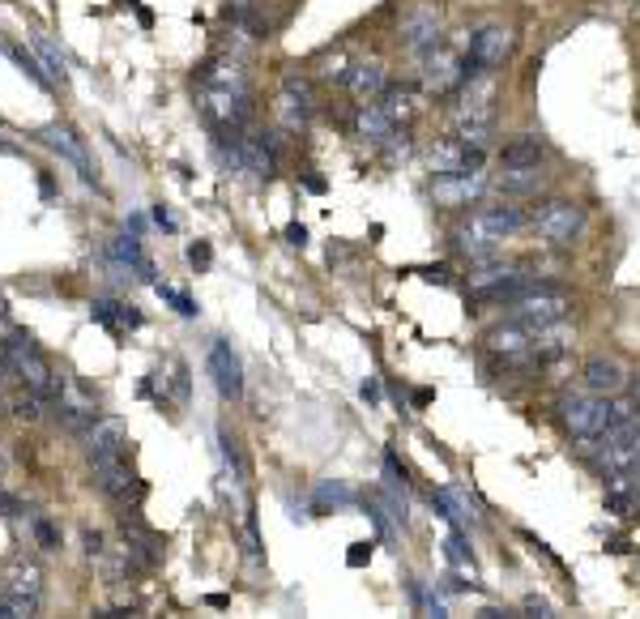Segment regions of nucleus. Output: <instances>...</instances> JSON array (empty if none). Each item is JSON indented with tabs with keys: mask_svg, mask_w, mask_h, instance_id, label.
<instances>
[{
	"mask_svg": "<svg viewBox=\"0 0 640 619\" xmlns=\"http://www.w3.org/2000/svg\"><path fill=\"white\" fill-rule=\"evenodd\" d=\"M205 602H210V607H218V611H222V607H231V598H227V594H210Z\"/></svg>",
	"mask_w": 640,
	"mask_h": 619,
	"instance_id": "obj_52",
	"label": "nucleus"
},
{
	"mask_svg": "<svg viewBox=\"0 0 640 619\" xmlns=\"http://www.w3.org/2000/svg\"><path fill=\"white\" fill-rule=\"evenodd\" d=\"M483 154H487V150H474V146H466V141L453 133V137H444V141H436V146H431V171H436V176H448V171L483 167Z\"/></svg>",
	"mask_w": 640,
	"mask_h": 619,
	"instance_id": "obj_15",
	"label": "nucleus"
},
{
	"mask_svg": "<svg viewBox=\"0 0 640 619\" xmlns=\"http://www.w3.org/2000/svg\"><path fill=\"white\" fill-rule=\"evenodd\" d=\"M235 5H252V0H235Z\"/></svg>",
	"mask_w": 640,
	"mask_h": 619,
	"instance_id": "obj_56",
	"label": "nucleus"
},
{
	"mask_svg": "<svg viewBox=\"0 0 640 619\" xmlns=\"http://www.w3.org/2000/svg\"><path fill=\"white\" fill-rule=\"evenodd\" d=\"M128 444V427L120 419H94V427L86 432V449L90 457H107V453H124Z\"/></svg>",
	"mask_w": 640,
	"mask_h": 619,
	"instance_id": "obj_19",
	"label": "nucleus"
},
{
	"mask_svg": "<svg viewBox=\"0 0 640 619\" xmlns=\"http://www.w3.org/2000/svg\"><path fill=\"white\" fill-rule=\"evenodd\" d=\"M410 274H423L427 282H440V287H448V274H453V269H448V265H423V269H410Z\"/></svg>",
	"mask_w": 640,
	"mask_h": 619,
	"instance_id": "obj_43",
	"label": "nucleus"
},
{
	"mask_svg": "<svg viewBox=\"0 0 640 619\" xmlns=\"http://www.w3.org/2000/svg\"><path fill=\"white\" fill-rule=\"evenodd\" d=\"M13 376H18V372H13V363H9V355L0 351V402H5V389H9V380H13Z\"/></svg>",
	"mask_w": 640,
	"mask_h": 619,
	"instance_id": "obj_44",
	"label": "nucleus"
},
{
	"mask_svg": "<svg viewBox=\"0 0 640 619\" xmlns=\"http://www.w3.org/2000/svg\"><path fill=\"white\" fill-rule=\"evenodd\" d=\"M303 188H308V193H325V180H320V176H303Z\"/></svg>",
	"mask_w": 640,
	"mask_h": 619,
	"instance_id": "obj_50",
	"label": "nucleus"
},
{
	"mask_svg": "<svg viewBox=\"0 0 640 619\" xmlns=\"http://www.w3.org/2000/svg\"><path fill=\"white\" fill-rule=\"evenodd\" d=\"M111 252H116V257L124 261V265H141V261H146V252H141V244H137V235H133V240H128V235H120V240L116 244H111Z\"/></svg>",
	"mask_w": 640,
	"mask_h": 619,
	"instance_id": "obj_37",
	"label": "nucleus"
},
{
	"mask_svg": "<svg viewBox=\"0 0 640 619\" xmlns=\"http://www.w3.org/2000/svg\"><path fill=\"white\" fill-rule=\"evenodd\" d=\"M508 52H512V30L508 26L491 22L483 30H474V35H470V52L461 56V77L474 82V77H483V73H495L508 60ZM466 82H461V86H466Z\"/></svg>",
	"mask_w": 640,
	"mask_h": 619,
	"instance_id": "obj_3",
	"label": "nucleus"
},
{
	"mask_svg": "<svg viewBox=\"0 0 640 619\" xmlns=\"http://www.w3.org/2000/svg\"><path fill=\"white\" fill-rule=\"evenodd\" d=\"M384 86H389V82H384V65H376V60L355 65V69L346 73V90H350V99H355V103H376Z\"/></svg>",
	"mask_w": 640,
	"mask_h": 619,
	"instance_id": "obj_18",
	"label": "nucleus"
},
{
	"mask_svg": "<svg viewBox=\"0 0 640 619\" xmlns=\"http://www.w3.org/2000/svg\"><path fill=\"white\" fill-rule=\"evenodd\" d=\"M94 321L107 329H137L141 312L133 304H120V299H94Z\"/></svg>",
	"mask_w": 640,
	"mask_h": 619,
	"instance_id": "obj_27",
	"label": "nucleus"
},
{
	"mask_svg": "<svg viewBox=\"0 0 640 619\" xmlns=\"http://www.w3.org/2000/svg\"><path fill=\"white\" fill-rule=\"evenodd\" d=\"M534 231H538L547 244L564 248V244H572L576 235L585 231V210H581L576 201H547V205H542V210L534 214Z\"/></svg>",
	"mask_w": 640,
	"mask_h": 619,
	"instance_id": "obj_6",
	"label": "nucleus"
},
{
	"mask_svg": "<svg viewBox=\"0 0 640 619\" xmlns=\"http://www.w3.org/2000/svg\"><path fill=\"white\" fill-rule=\"evenodd\" d=\"M355 496H350L346 487H338V483H325V487H316V504H350Z\"/></svg>",
	"mask_w": 640,
	"mask_h": 619,
	"instance_id": "obj_40",
	"label": "nucleus"
},
{
	"mask_svg": "<svg viewBox=\"0 0 640 619\" xmlns=\"http://www.w3.org/2000/svg\"><path fill=\"white\" fill-rule=\"evenodd\" d=\"M35 56L43 60V69L52 73V82H60V86L69 82V69H64V52H60V47L47 39V35H35Z\"/></svg>",
	"mask_w": 640,
	"mask_h": 619,
	"instance_id": "obj_31",
	"label": "nucleus"
},
{
	"mask_svg": "<svg viewBox=\"0 0 640 619\" xmlns=\"http://www.w3.org/2000/svg\"><path fill=\"white\" fill-rule=\"evenodd\" d=\"M210 257H214V252H210V244H205V240L188 244V261H192V269H205V265H210Z\"/></svg>",
	"mask_w": 640,
	"mask_h": 619,
	"instance_id": "obj_42",
	"label": "nucleus"
},
{
	"mask_svg": "<svg viewBox=\"0 0 640 619\" xmlns=\"http://www.w3.org/2000/svg\"><path fill=\"white\" fill-rule=\"evenodd\" d=\"M367 560H372V543H359L355 551H350V555H346V564H350V568H363Z\"/></svg>",
	"mask_w": 640,
	"mask_h": 619,
	"instance_id": "obj_45",
	"label": "nucleus"
},
{
	"mask_svg": "<svg viewBox=\"0 0 640 619\" xmlns=\"http://www.w3.org/2000/svg\"><path fill=\"white\" fill-rule=\"evenodd\" d=\"M542 158H547V146L538 141V133H521L517 141H508L500 150L504 167H542Z\"/></svg>",
	"mask_w": 640,
	"mask_h": 619,
	"instance_id": "obj_24",
	"label": "nucleus"
},
{
	"mask_svg": "<svg viewBox=\"0 0 640 619\" xmlns=\"http://www.w3.org/2000/svg\"><path fill=\"white\" fill-rule=\"evenodd\" d=\"M175 398H180V402L188 398V372L184 368H175Z\"/></svg>",
	"mask_w": 640,
	"mask_h": 619,
	"instance_id": "obj_49",
	"label": "nucleus"
},
{
	"mask_svg": "<svg viewBox=\"0 0 640 619\" xmlns=\"http://www.w3.org/2000/svg\"><path fill=\"white\" fill-rule=\"evenodd\" d=\"M0 52L18 60V65H22V73H26V77H30V82H35V86H43V90H52V77H47V73L39 69V60L30 56V52H22V47H9V43H0Z\"/></svg>",
	"mask_w": 640,
	"mask_h": 619,
	"instance_id": "obj_33",
	"label": "nucleus"
},
{
	"mask_svg": "<svg viewBox=\"0 0 640 619\" xmlns=\"http://www.w3.org/2000/svg\"><path fill=\"white\" fill-rule=\"evenodd\" d=\"M154 218H158V227H163V231H171V227H175V222L167 218V210H163V205H158V210H154Z\"/></svg>",
	"mask_w": 640,
	"mask_h": 619,
	"instance_id": "obj_51",
	"label": "nucleus"
},
{
	"mask_svg": "<svg viewBox=\"0 0 640 619\" xmlns=\"http://www.w3.org/2000/svg\"><path fill=\"white\" fill-rule=\"evenodd\" d=\"M427 60V69H423V86L431 90V94H457L461 90V60L457 56H448L444 47H436V52H427L423 56Z\"/></svg>",
	"mask_w": 640,
	"mask_h": 619,
	"instance_id": "obj_16",
	"label": "nucleus"
},
{
	"mask_svg": "<svg viewBox=\"0 0 640 619\" xmlns=\"http://www.w3.org/2000/svg\"><path fill=\"white\" fill-rule=\"evenodd\" d=\"M286 244L303 248V244H308V227H303V222H291V227H286Z\"/></svg>",
	"mask_w": 640,
	"mask_h": 619,
	"instance_id": "obj_46",
	"label": "nucleus"
},
{
	"mask_svg": "<svg viewBox=\"0 0 640 619\" xmlns=\"http://www.w3.org/2000/svg\"><path fill=\"white\" fill-rule=\"evenodd\" d=\"M512 321H521L525 329H547V325H559L572 308V299L555 287H530L521 299H512Z\"/></svg>",
	"mask_w": 640,
	"mask_h": 619,
	"instance_id": "obj_5",
	"label": "nucleus"
},
{
	"mask_svg": "<svg viewBox=\"0 0 640 619\" xmlns=\"http://www.w3.org/2000/svg\"><path fill=\"white\" fill-rule=\"evenodd\" d=\"M278 116H282V124L291 133H303V129H308V120H312V103L295 99V94H282V99H278Z\"/></svg>",
	"mask_w": 640,
	"mask_h": 619,
	"instance_id": "obj_30",
	"label": "nucleus"
},
{
	"mask_svg": "<svg viewBox=\"0 0 640 619\" xmlns=\"http://www.w3.org/2000/svg\"><path fill=\"white\" fill-rule=\"evenodd\" d=\"M39 141H43V146H52L60 158H69V163H73L77 171H82V180H86V184H99V176H94V163H90L86 146H82V141H77L69 129H60V124H47V129L39 133Z\"/></svg>",
	"mask_w": 640,
	"mask_h": 619,
	"instance_id": "obj_17",
	"label": "nucleus"
},
{
	"mask_svg": "<svg viewBox=\"0 0 640 619\" xmlns=\"http://www.w3.org/2000/svg\"><path fill=\"white\" fill-rule=\"evenodd\" d=\"M530 351H534L538 359H559V355L568 351V333H564V329H555V325L538 329V338H534Z\"/></svg>",
	"mask_w": 640,
	"mask_h": 619,
	"instance_id": "obj_32",
	"label": "nucleus"
},
{
	"mask_svg": "<svg viewBox=\"0 0 640 619\" xmlns=\"http://www.w3.org/2000/svg\"><path fill=\"white\" fill-rule=\"evenodd\" d=\"M547 184V171L542 167H504V176H495V188L504 197H530Z\"/></svg>",
	"mask_w": 640,
	"mask_h": 619,
	"instance_id": "obj_21",
	"label": "nucleus"
},
{
	"mask_svg": "<svg viewBox=\"0 0 640 619\" xmlns=\"http://www.w3.org/2000/svg\"><path fill=\"white\" fill-rule=\"evenodd\" d=\"M581 376H585V389L602 393V398L606 393H623V385H628V376H623V368L615 359H589Z\"/></svg>",
	"mask_w": 640,
	"mask_h": 619,
	"instance_id": "obj_20",
	"label": "nucleus"
},
{
	"mask_svg": "<svg viewBox=\"0 0 640 619\" xmlns=\"http://www.w3.org/2000/svg\"><path fill=\"white\" fill-rule=\"evenodd\" d=\"M640 462V419H632L628 427H619L615 436L602 440V457H598V470L611 479V474H623Z\"/></svg>",
	"mask_w": 640,
	"mask_h": 619,
	"instance_id": "obj_12",
	"label": "nucleus"
},
{
	"mask_svg": "<svg viewBox=\"0 0 640 619\" xmlns=\"http://www.w3.org/2000/svg\"><path fill=\"white\" fill-rule=\"evenodd\" d=\"M525 210L521 205H483V210H478L466 227H457V248L466 252L470 261H491L495 252L504 248V240H512V235H517L521 227H525Z\"/></svg>",
	"mask_w": 640,
	"mask_h": 619,
	"instance_id": "obj_1",
	"label": "nucleus"
},
{
	"mask_svg": "<svg viewBox=\"0 0 640 619\" xmlns=\"http://www.w3.org/2000/svg\"><path fill=\"white\" fill-rule=\"evenodd\" d=\"M90 470H94V483H99L111 500H120V504H137L141 496H146V487H141V479L124 466V453L90 457Z\"/></svg>",
	"mask_w": 640,
	"mask_h": 619,
	"instance_id": "obj_8",
	"label": "nucleus"
},
{
	"mask_svg": "<svg viewBox=\"0 0 640 619\" xmlns=\"http://www.w3.org/2000/svg\"><path fill=\"white\" fill-rule=\"evenodd\" d=\"M380 107L389 111V120L393 124H402V120H410L414 111H419V86H384L380 90Z\"/></svg>",
	"mask_w": 640,
	"mask_h": 619,
	"instance_id": "obj_26",
	"label": "nucleus"
},
{
	"mask_svg": "<svg viewBox=\"0 0 640 619\" xmlns=\"http://www.w3.org/2000/svg\"><path fill=\"white\" fill-rule=\"evenodd\" d=\"M632 398H636V402H640V376H636V380H632Z\"/></svg>",
	"mask_w": 640,
	"mask_h": 619,
	"instance_id": "obj_55",
	"label": "nucleus"
},
{
	"mask_svg": "<svg viewBox=\"0 0 640 619\" xmlns=\"http://www.w3.org/2000/svg\"><path fill=\"white\" fill-rule=\"evenodd\" d=\"M461 103H457V124H491L495 116V73H483L474 77V82H466L457 90Z\"/></svg>",
	"mask_w": 640,
	"mask_h": 619,
	"instance_id": "obj_13",
	"label": "nucleus"
},
{
	"mask_svg": "<svg viewBox=\"0 0 640 619\" xmlns=\"http://www.w3.org/2000/svg\"><path fill=\"white\" fill-rule=\"evenodd\" d=\"M82 543H86L90 555H103V534L99 530H82Z\"/></svg>",
	"mask_w": 640,
	"mask_h": 619,
	"instance_id": "obj_47",
	"label": "nucleus"
},
{
	"mask_svg": "<svg viewBox=\"0 0 640 619\" xmlns=\"http://www.w3.org/2000/svg\"><path fill=\"white\" fill-rule=\"evenodd\" d=\"M397 124L389 120V111H384L380 103H359V116H355V133L363 141H389Z\"/></svg>",
	"mask_w": 640,
	"mask_h": 619,
	"instance_id": "obj_25",
	"label": "nucleus"
},
{
	"mask_svg": "<svg viewBox=\"0 0 640 619\" xmlns=\"http://www.w3.org/2000/svg\"><path fill=\"white\" fill-rule=\"evenodd\" d=\"M47 406H52V402H47L43 393H35V389H26L22 398L13 402V415H18V419H26V423H35V419H43V410H47Z\"/></svg>",
	"mask_w": 640,
	"mask_h": 619,
	"instance_id": "obj_34",
	"label": "nucleus"
},
{
	"mask_svg": "<svg viewBox=\"0 0 640 619\" xmlns=\"http://www.w3.org/2000/svg\"><path fill=\"white\" fill-rule=\"evenodd\" d=\"M530 338H534V329H525L521 321H508V325H500V329L487 333V346H491L495 355H508V359H512V355H525V351H530V346H534Z\"/></svg>",
	"mask_w": 640,
	"mask_h": 619,
	"instance_id": "obj_23",
	"label": "nucleus"
},
{
	"mask_svg": "<svg viewBox=\"0 0 640 619\" xmlns=\"http://www.w3.org/2000/svg\"><path fill=\"white\" fill-rule=\"evenodd\" d=\"M30 526H35V538H39L43 551H60V530L52 526V521H47V517H35Z\"/></svg>",
	"mask_w": 640,
	"mask_h": 619,
	"instance_id": "obj_39",
	"label": "nucleus"
},
{
	"mask_svg": "<svg viewBox=\"0 0 640 619\" xmlns=\"http://www.w3.org/2000/svg\"><path fill=\"white\" fill-rule=\"evenodd\" d=\"M201 86H218V90H239L248 94V69L239 60H210L201 69Z\"/></svg>",
	"mask_w": 640,
	"mask_h": 619,
	"instance_id": "obj_22",
	"label": "nucleus"
},
{
	"mask_svg": "<svg viewBox=\"0 0 640 619\" xmlns=\"http://www.w3.org/2000/svg\"><path fill=\"white\" fill-rule=\"evenodd\" d=\"M431 398H436V393H431V389H419V393H414V406H427Z\"/></svg>",
	"mask_w": 640,
	"mask_h": 619,
	"instance_id": "obj_53",
	"label": "nucleus"
},
{
	"mask_svg": "<svg viewBox=\"0 0 640 619\" xmlns=\"http://www.w3.org/2000/svg\"><path fill=\"white\" fill-rule=\"evenodd\" d=\"M487 188V171L483 167H466V171H448V176L431 180V201L440 210H461V205H474Z\"/></svg>",
	"mask_w": 640,
	"mask_h": 619,
	"instance_id": "obj_7",
	"label": "nucleus"
},
{
	"mask_svg": "<svg viewBox=\"0 0 640 619\" xmlns=\"http://www.w3.org/2000/svg\"><path fill=\"white\" fill-rule=\"evenodd\" d=\"M201 116L210 120L214 129H239V124L252 116V103H248V94H239V90L205 86V94H201Z\"/></svg>",
	"mask_w": 640,
	"mask_h": 619,
	"instance_id": "obj_10",
	"label": "nucleus"
},
{
	"mask_svg": "<svg viewBox=\"0 0 640 619\" xmlns=\"http://www.w3.org/2000/svg\"><path fill=\"white\" fill-rule=\"evenodd\" d=\"M218 444H222V457H227L231 483H244V479H248V466H244V457H239V449H235V440H231L227 432H218Z\"/></svg>",
	"mask_w": 640,
	"mask_h": 619,
	"instance_id": "obj_35",
	"label": "nucleus"
},
{
	"mask_svg": "<svg viewBox=\"0 0 640 619\" xmlns=\"http://www.w3.org/2000/svg\"><path fill=\"white\" fill-rule=\"evenodd\" d=\"M440 35H444V18H440V5H431V0H419V5L402 18V43L410 47L414 56L436 52Z\"/></svg>",
	"mask_w": 640,
	"mask_h": 619,
	"instance_id": "obj_9",
	"label": "nucleus"
},
{
	"mask_svg": "<svg viewBox=\"0 0 640 619\" xmlns=\"http://www.w3.org/2000/svg\"><path fill=\"white\" fill-rule=\"evenodd\" d=\"M56 419H60V427L64 432H73V436H86L90 427H94V406H77V402H60L56 406Z\"/></svg>",
	"mask_w": 640,
	"mask_h": 619,
	"instance_id": "obj_29",
	"label": "nucleus"
},
{
	"mask_svg": "<svg viewBox=\"0 0 640 619\" xmlns=\"http://www.w3.org/2000/svg\"><path fill=\"white\" fill-rule=\"evenodd\" d=\"M286 94H295V99H303V103H312L316 94H312V82L303 73H286Z\"/></svg>",
	"mask_w": 640,
	"mask_h": 619,
	"instance_id": "obj_41",
	"label": "nucleus"
},
{
	"mask_svg": "<svg viewBox=\"0 0 640 619\" xmlns=\"http://www.w3.org/2000/svg\"><path fill=\"white\" fill-rule=\"evenodd\" d=\"M154 287H158V295H163L167 304H171L175 312H180V316H197V304H192V299H188L184 291H175V287H163V282H154Z\"/></svg>",
	"mask_w": 640,
	"mask_h": 619,
	"instance_id": "obj_38",
	"label": "nucleus"
},
{
	"mask_svg": "<svg viewBox=\"0 0 640 619\" xmlns=\"http://www.w3.org/2000/svg\"><path fill=\"white\" fill-rule=\"evenodd\" d=\"M534 282L512 265H495V261H478V269L470 274V295L483 299V304H512L530 291Z\"/></svg>",
	"mask_w": 640,
	"mask_h": 619,
	"instance_id": "obj_4",
	"label": "nucleus"
},
{
	"mask_svg": "<svg viewBox=\"0 0 640 619\" xmlns=\"http://www.w3.org/2000/svg\"><path fill=\"white\" fill-rule=\"evenodd\" d=\"M359 393H363V402H380V380H376V376H367Z\"/></svg>",
	"mask_w": 640,
	"mask_h": 619,
	"instance_id": "obj_48",
	"label": "nucleus"
},
{
	"mask_svg": "<svg viewBox=\"0 0 640 619\" xmlns=\"http://www.w3.org/2000/svg\"><path fill=\"white\" fill-rule=\"evenodd\" d=\"M5 590H13V594H30V598H39L43 594V573H39V564H26V560H13L9 568H5Z\"/></svg>",
	"mask_w": 640,
	"mask_h": 619,
	"instance_id": "obj_28",
	"label": "nucleus"
},
{
	"mask_svg": "<svg viewBox=\"0 0 640 619\" xmlns=\"http://www.w3.org/2000/svg\"><path fill=\"white\" fill-rule=\"evenodd\" d=\"M210 376H214V389L222 393L227 402H239L244 398V368L231 351V342H210Z\"/></svg>",
	"mask_w": 640,
	"mask_h": 619,
	"instance_id": "obj_14",
	"label": "nucleus"
},
{
	"mask_svg": "<svg viewBox=\"0 0 640 619\" xmlns=\"http://www.w3.org/2000/svg\"><path fill=\"white\" fill-rule=\"evenodd\" d=\"M5 474H9V457L0 453V483H5Z\"/></svg>",
	"mask_w": 640,
	"mask_h": 619,
	"instance_id": "obj_54",
	"label": "nucleus"
},
{
	"mask_svg": "<svg viewBox=\"0 0 640 619\" xmlns=\"http://www.w3.org/2000/svg\"><path fill=\"white\" fill-rule=\"evenodd\" d=\"M606 402L602 393H585V398H568L559 406V419L572 436H602L606 432Z\"/></svg>",
	"mask_w": 640,
	"mask_h": 619,
	"instance_id": "obj_11",
	"label": "nucleus"
},
{
	"mask_svg": "<svg viewBox=\"0 0 640 619\" xmlns=\"http://www.w3.org/2000/svg\"><path fill=\"white\" fill-rule=\"evenodd\" d=\"M5 355H9L13 372H18V380H22L26 389L43 393L47 402H60V398H64V376H56V368L43 359V351L35 346V338H30L26 329H9Z\"/></svg>",
	"mask_w": 640,
	"mask_h": 619,
	"instance_id": "obj_2",
	"label": "nucleus"
},
{
	"mask_svg": "<svg viewBox=\"0 0 640 619\" xmlns=\"http://www.w3.org/2000/svg\"><path fill=\"white\" fill-rule=\"evenodd\" d=\"M457 137L466 141V146H474V150H491V137L495 133H491V124H474L470 120V124H457Z\"/></svg>",
	"mask_w": 640,
	"mask_h": 619,
	"instance_id": "obj_36",
	"label": "nucleus"
}]
</instances>
